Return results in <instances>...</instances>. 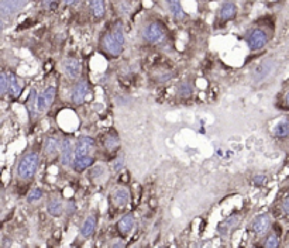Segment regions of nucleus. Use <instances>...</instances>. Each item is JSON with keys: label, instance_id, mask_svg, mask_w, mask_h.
I'll list each match as a JSON object with an SVG mask.
<instances>
[{"label": "nucleus", "instance_id": "37", "mask_svg": "<svg viewBox=\"0 0 289 248\" xmlns=\"http://www.w3.org/2000/svg\"><path fill=\"white\" fill-rule=\"evenodd\" d=\"M285 102H286V105L289 106V92L286 93V96H285Z\"/></svg>", "mask_w": 289, "mask_h": 248}, {"label": "nucleus", "instance_id": "9", "mask_svg": "<svg viewBox=\"0 0 289 248\" xmlns=\"http://www.w3.org/2000/svg\"><path fill=\"white\" fill-rule=\"evenodd\" d=\"M112 202L113 205L116 207H118V209L127 206L129 202H130V192H129V189L124 188V186L116 188L112 193Z\"/></svg>", "mask_w": 289, "mask_h": 248}, {"label": "nucleus", "instance_id": "14", "mask_svg": "<svg viewBox=\"0 0 289 248\" xmlns=\"http://www.w3.org/2000/svg\"><path fill=\"white\" fill-rule=\"evenodd\" d=\"M240 221V216H230L223 221H220L218 226V231L222 236H227L231 230H234Z\"/></svg>", "mask_w": 289, "mask_h": 248}, {"label": "nucleus", "instance_id": "34", "mask_svg": "<svg viewBox=\"0 0 289 248\" xmlns=\"http://www.w3.org/2000/svg\"><path fill=\"white\" fill-rule=\"evenodd\" d=\"M254 185L255 186H262L264 183H266V181H267V178L264 177V175H257V177H254Z\"/></svg>", "mask_w": 289, "mask_h": 248}, {"label": "nucleus", "instance_id": "13", "mask_svg": "<svg viewBox=\"0 0 289 248\" xmlns=\"http://www.w3.org/2000/svg\"><path fill=\"white\" fill-rule=\"evenodd\" d=\"M89 89L90 88H89L88 81H85V79L79 81V82L75 85L74 90H72V102L77 103V105H81V103L85 101L86 95L89 93Z\"/></svg>", "mask_w": 289, "mask_h": 248}, {"label": "nucleus", "instance_id": "36", "mask_svg": "<svg viewBox=\"0 0 289 248\" xmlns=\"http://www.w3.org/2000/svg\"><path fill=\"white\" fill-rule=\"evenodd\" d=\"M64 2V5H66V6H72V5H75L78 0H62Z\"/></svg>", "mask_w": 289, "mask_h": 248}, {"label": "nucleus", "instance_id": "7", "mask_svg": "<svg viewBox=\"0 0 289 248\" xmlns=\"http://www.w3.org/2000/svg\"><path fill=\"white\" fill-rule=\"evenodd\" d=\"M96 147V142L92 137L82 136L78 138L77 145H75V158L77 157H83V155H90Z\"/></svg>", "mask_w": 289, "mask_h": 248}, {"label": "nucleus", "instance_id": "22", "mask_svg": "<svg viewBox=\"0 0 289 248\" xmlns=\"http://www.w3.org/2000/svg\"><path fill=\"white\" fill-rule=\"evenodd\" d=\"M94 229H96V217L88 216L86 220L83 221L82 227H81V234L83 237H90L94 233Z\"/></svg>", "mask_w": 289, "mask_h": 248}, {"label": "nucleus", "instance_id": "11", "mask_svg": "<svg viewBox=\"0 0 289 248\" xmlns=\"http://www.w3.org/2000/svg\"><path fill=\"white\" fill-rule=\"evenodd\" d=\"M64 72L68 78L71 79H78L82 73V64L78 59L68 58L64 61Z\"/></svg>", "mask_w": 289, "mask_h": 248}, {"label": "nucleus", "instance_id": "33", "mask_svg": "<svg viewBox=\"0 0 289 248\" xmlns=\"http://www.w3.org/2000/svg\"><path fill=\"white\" fill-rule=\"evenodd\" d=\"M123 166H124L123 157H117V158L114 160V162H113V169H114V171H120V169H123Z\"/></svg>", "mask_w": 289, "mask_h": 248}, {"label": "nucleus", "instance_id": "29", "mask_svg": "<svg viewBox=\"0 0 289 248\" xmlns=\"http://www.w3.org/2000/svg\"><path fill=\"white\" fill-rule=\"evenodd\" d=\"M42 197V190L40 188H34V189H31L29 192V195H27V201L30 203H33V202H37L40 201Z\"/></svg>", "mask_w": 289, "mask_h": 248}, {"label": "nucleus", "instance_id": "24", "mask_svg": "<svg viewBox=\"0 0 289 248\" xmlns=\"http://www.w3.org/2000/svg\"><path fill=\"white\" fill-rule=\"evenodd\" d=\"M90 9L96 18H102L106 13V6H105V0H89Z\"/></svg>", "mask_w": 289, "mask_h": 248}, {"label": "nucleus", "instance_id": "16", "mask_svg": "<svg viewBox=\"0 0 289 248\" xmlns=\"http://www.w3.org/2000/svg\"><path fill=\"white\" fill-rule=\"evenodd\" d=\"M94 157L93 155H83V157H77L75 160H74V169L77 172H82L85 169H88L90 166L94 164Z\"/></svg>", "mask_w": 289, "mask_h": 248}, {"label": "nucleus", "instance_id": "27", "mask_svg": "<svg viewBox=\"0 0 289 248\" xmlns=\"http://www.w3.org/2000/svg\"><path fill=\"white\" fill-rule=\"evenodd\" d=\"M192 93H194L192 83L188 82V81L179 83V86H178V95L181 96V97H183V99H188V97L192 96Z\"/></svg>", "mask_w": 289, "mask_h": 248}, {"label": "nucleus", "instance_id": "6", "mask_svg": "<svg viewBox=\"0 0 289 248\" xmlns=\"http://www.w3.org/2000/svg\"><path fill=\"white\" fill-rule=\"evenodd\" d=\"M267 42H268V37H267L266 31H262L260 29L253 30L247 37L248 48L251 51H258L261 48H264Z\"/></svg>", "mask_w": 289, "mask_h": 248}, {"label": "nucleus", "instance_id": "8", "mask_svg": "<svg viewBox=\"0 0 289 248\" xmlns=\"http://www.w3.org/2000/svg\"><path fill=\"white\" fill-rule=\"evenodd\" d=\"M74 160H75V148L72 147L69 138H64L61 142V162L62 165L69 166L74 164Z\"/></svg>", "mask_w": 289, "mask_h": 248}, {"label": "nucleus", "instance_id": "19", "mask_svg": "<svg viewBox=\"0 0 289 248\" xmlns=\"http://www.w3.org/2000/svg\"><path fill=\"white\" fill-rule=\"evenodd\" d=\"M27 109H29L30 118L33 121L37 117V110H38V97H37V92L34 89L30 92L29 99H27Z\"/></svg>", "mask_w": 289, "mask_h": 248}, {"label": "nucleus", "instance_id": "3", "mask_svg": "<svg viewBox=\"0 0 289 248\" xmlns=\"http://www.w3.org/2000/svg\"><path fill=\"white\" fill-rule=\"evenodd\" d=\"M142 37L150 44H159L165 38V30L162 27V24L158 23V21H154V23L148 24L147 27L144 29Z\"/></svg>", "mask_w": 289, "mask_h": 248}, {"label": "nucleus", "instance_id": "32", "mask_svg": "<svg viewBox=\"0 0 289 248\" xmlns=\"http://www.w3.org/2000/svg\"><path fill=\"white\" fill-rule=\"evenodd\" d=\"M42 6L47 10H55L58 7V0H42Z\"/></svg>", "mask_w": 289, "mask_h": 248}, {"label": "nucleus", "instance_id": "4", "mask_svg": "<svg viewBox=\"0 0 289 248\" xmlns=\"http://www.w3.org/2000/svg\"><path fill=\"white\" fill-rule=\"evenodd\" d=\"M277 69V64L274 59H266L262 61L260 65L257 66L253 72V79L255 83H261L270 79V77H272V73Z\"/></svg>", "mask_w": 289, "mask_h": 248}, {"label": "nucleus", "instance_id": "30", "mask_svg": "<svg viewBox=\"0 0 289 248\" xmlns=\"http://www.w3.org/2000/svg\"><path fill=\"white\" fill-rule=\"evenodd\" d=\"M278 245H279V240H278L277 234H274V233L267 237L266 241H264V247L267 248H275Z\"/></svg>", "mask_w": 289, "mask_h": 248}, {"label": "nucleus", "instance_id": "20", "mask_svg": "<svg viewBox=\"0 0 289 248\" xmlns=\"http://www.w3.org/2000/svg\"><path fill=\"white\" fill-rule=\"evenodd\" d=\"M237 13V7L234 3H231V2H226L222 9H220V18L224 20V21H227V20H230L236 16Z\"/></svg>", "mask_w": 289, "mask_h": 248}, {"label": "nucleus", "instance_id": "12", "mask_svg": "<svg viewBox=\"0 0 289 248\" xmlns=\"http://www.w3.org/2000/svg\"><path fill=\"white\" fill-rule=\"evenodd\" d=\"M270 226H271V217H270V214L264 213V214H260L254 219L251 227H253V231L257 236H262L270 229Z\"/></svg>", "mask_w": 289, "mask_h": 248}, {"label": "nucleus", "instance_id": "28", "mask_svg": "<svg viewBox=\"0 0 289 248\" xmlns=\"http://www.w3.org/2000/svg\"><path fill=\"white\" fill-rule=\"evenodd\" d=\"M7 92H9V77L6 72H2L0 73V93L6 95Z\"/></svg>", "mask_w": 289, "mask_h": 248}, {"label": "nucleus", "instance_id": "1", "mask_svg": "<svg viewBox=\"0 0 289 248\" xmlns=\"http://www.w3.org/2000/svg\"><path fill=\"white\" fill-rule=\"evenodd\" d=\"M101 44L102 48H103L109 55L114 57V58L123 53L124 33L122 24L117 23L110 31H107L106 34L103 36V38H102Z\"/></svg>", "mask_w": 289, "mask_h": 248}, {"label": "nucleus", "instance_id": "2", "mask_svg": "<svg viewBox=\"0 0 289 248\" xmlns=\"http://www.w3.org/2000/svg\"><path fill=\"white\" fill-rule=\"evenodd\" d=\"M38 164H40V157H38V154L36 151L26 154L17 165L18 178L26 179V181L31 179L36 175L37 169H38Z\"/></svg>", "mask_w": 289, "mask_h": 248}, {"label": "nucleus", "instance_id": "10", "mask_svg": "<svg viewBox=\"0 0 289 248\" xmlns=\"http://www.w3.org/2000/svg\"><path fill=\"white\" fill-rule=\"evenodd\" d=\"M55 92H57V89L54 86H48L44 90V93L38 96V112H47L55 99Z\"/></svg>", "mask_w": 289, "mask_h": 248}, {"label": "nucleus", "instance_id": "31", "mask_svg": "<svg viewBox=\"0 0 289 248\" xmlns=\"http://www.w3.org/2000/svg\"><path fill=\"white\" fill-rule=\"evenodd\" d=\"M105 168H103V166H94L93 169H92V172H90V178H92V179H98V181H99V179H102V177H103V175H105Z\"/></svg>", "mask_w": 289, "mask_h": 248}, {"label": "nucleus", "instance_id": "25", "mask_svg": "<svg viewBox=\"0 0 289 248\" xmlns=\"http://www.w3.org/2000/svg\"><path fill=\"white\" fill-rule=\"evenodd\" d=\"M48 213L54 216V217H58L62 214L64 212V206H62V202L59 201V199H51L50 203H48Z\"/></svg>", "mask_w": 289, "mask_h": 248}, {"label": "nucleus", "instance_id": "18", "mask_svg": "<svg viewBox=\"0 0 289 248\" xmlns=\"http://www.w3.org/2000/svg\"><path fill=\"white\" fill-rule=\"evenodd\" d=\"M166 6L170 9V12L177 20H183L185 18V12L181 6V0H165Z\"/></svg>", "mask_w": 289, "mask_h": 248}, {"label": "nucleus", "instance_id": "21", "mask_svg": "<svg viewBox=\"0 0 289 248\" xmlns=\"http://www.w3.org/2000/svg\"><path fill=\"white\" fill-rule=\"evenodd\" d=\"M61 148V142H59L58 137L57 136H50L45 140V147H44V151L48 155H55L57 151Z\"/></svg>", "mask_w": 289, "mask_h": 248}, {"label": "nucleus", "instance_id": "26", "mask_svg": "<svg viewBox=\"0 0 289 248\" xmlns=\"http://www.w3.org/2000/svg\"><path fill=\"white\" fill-rule=\"evenodd\" d=\"M7 77H9V93H10L13 99H17L20 93H21V86L18 85L17 79L13 73L7 75Z\"/></svg>", "mask_w": 289, "mask_h": 248}, {"label": "nucleus", "instance_id": "5", "mask_svg": "<svg viewBox=\"0 0 289 248\" xmlns=\"http://www.w3.org/2000/svg\"><path fill=\"white\" fill-rule=\"evenodd\" d=\"M27 0H2L0 2V16L2 18H7L14 13L21 10L26 6Z\"/></svg>", "mask_w": 289, "mask_h": 248}, {"label": "nucleus", "instance_id": "35", "mask_svg": "<svg viewBox=\"0 0 289 248\" xmlns=\"http://www.w3.org/2000/svg\"><path fill=\"white\" fill-rule=\"evenodd\" d=\"M283 212L286 213V214H289V196L283 201Z\"/></svg>", "mask_w": 289, "mask_h": 248}, {"label": "nucleus", "instance_id": "17", "mask_svg": "<svg viewBox=\"0 0 289 248\" xmlns=\"http://www.w3.org/2000/svg\"><path fill=\"white\" fill-rule=\"evenodd\" d=\"M103 147L106 150L107 153H116L118 148H120V138L116 133H110L103 138Z\"/></svg>", "mask_w": 289, "mask_h": 248}, {"label": "nucleus", "instance_id": "15", "mask_svg": "<svg viewBox=\"0 0 289 248\" xmlns=\"http://www.w3.org/2000/svg\"><path fill=\"white\" fill-rule=\"evenodd\" d=\"M134 227V216L133 214H126L122 219L118 220L117 230L122 236H127L130 234V231Z\"/></svg>", "mask_w": 289, "mask_h": 248}, {"label": "nucleus", "instance_id": "23", "mask_svg": "<svg viewBox=\"0 0 289 248\" xmlns=\"http://www.w3.org/2000/svg\"><path fill=\"white\" fill-rule=\"evenodd\" d=\"M274 136L277 138H286V137H289V118L281 120L274 127Z\"/></svg>", "mask_w": 289, "mask_h": 248}]
</instances>
